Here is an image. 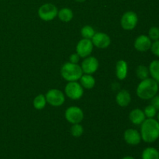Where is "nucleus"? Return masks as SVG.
<instances>
[{"label":"nucleus","instance_id":"f257e3e1","mask_svg":"<svg viewBox=\"0 0 159 159\" xmlns=\"http://www.w3.org/2000/svg\"><path fill=\"white\" fill-rule=\"evenodd\" d=\"M141 136L145 143H154L159 138V122L155 118H146L141 124Z\"/></svg>","mask_w":159,"mask_h":159},{"label":"nucleus","instance_id":"f03ea898","mask_svg":"<svg viewBox=\"0 0 159 159\" xmlns=\"http://www.w3.org/2000/svg\"><path fill=\"white\" fill-rule=\"evenodd\" d=\"M159 89L158 82L154 80L152 78L141 80L137 87V96L144 100L152 99L155 96H156Z\"/></svg>","mask_w":159,"mask_h":159},{"label":"nucleus","instance_id":"7ed1b4c3","mask_svg":"<svg viewBox=\"0 0 159 159\" xmlns=\"http://www.w3.org/2000/svg\"><path fill=\"white\" fill-rule=\"evenodd\" d=\"M61 75L68 82H76L83 75L82 68L78 64L67 62L61 68Z\"/></svg>","mask_w":159,"mask_h":159},{"label":"nucleus","instance_id":"20e7f679","mask_svg":"<svg viewBox=\"0 0 159 159\" xmlns=\"http://www.w3.org/2000/svg\"><path fill=\"white\" fill-rule=\"evenodd\" d=\"M57 6L52 3H45L38 9V16L43 21H51L57 16Z\"/></svg>","mask_w":159,"mask_h":159},{"label":"nucleus","instance_id":"39448f33","mask_svg":"<svg viewBox=\"0 0 159 159\" xmlns=\"http://www.w3.org/2000/svg\"><path fill=\"white\" fill-rule=\"evenodd\" d=\"M65 93L69 99L78 100L82 97L84 94V89L80 83L76 82H68L65 88Z\"/></svg>","mask_w":159,"mask_h":159},{"label":"nucleus","instance_id":"423d86ee","mask_svg":"<svg viewBox=\"0 0 159 159\" xmlns=\"http://www.w3.org/2000/svg\"><path fill=\"white\" fill-rule=\"evenodd\" d=\"M47 102L54 107H61L64 104L65 101V97L64 93L61 90L57 89H52L47 92L46 95Z\"/></svg>","mask_w":159,"mask_h":159},{"label":"nucleus","instance_id":"0eeeda50","mask_svg":"<svg viewBox=\"0 0 159 159\" xmlns=\"http://www.w3.org/2000/svg\"><path fill=\"white\" fill-rule=\"evenodd\" d=\"M138 23V16L134 11H127L124 12L120 19L121 27L125 30H132L137 26Z\"/></svg>","mask_w":159,"mask_h":159},{"label":"nucleus","instance_id":"6e6552de","mask_svg":"<svg viewBox=\"0 0 159 159\" xmlns=\"http://www.w3.org/2000/svg\"><path fill=\"white\" fill-rule=\"evenodd\" d=\"M65 117L70 124H80L84 119V113L79 107H70L65 111Z\"/></svg>","mask_w":159,"mask_h":159},{"label":"nucleus","instance_id":"1a4fd4ad","mask_svg":"<svg viewBox=\"0 0 159 159\" xmlns=\"http://www.w3.org/2000/svg\"><path fill=\"white\" fill-rule=\"evenodd\" d=\"M93 51V43L91 40L89 39H82L79 40L76 46V53L82 58L89 57Z\"/></svg>","mask_w":159,"mask_h":159},{"label":"nucleus","instance_id":"9d476101","mask_svg":"<svg viewBox=\"0 0 159 159\" xmlns=\"http://www.w3.org/2000/svg\"><path fill=\"white\" fill-rule=\"evenodd\" d=\"M81 68H82V72L85 74L93 75L99 68V61L93 56H89V57H85L84 61L82 62Z\"/></svg>","mask_w":159,"mask_h":159},{"label":"nucleus","instance_id":"9b49d317","mask_svg":"<svg viewBox=\"0 0 159 159\" xmlns=\"http://www.w3.org/2000/svg\"><path fill=\"white\" fill-rule=\"evenodd\" d=\"M91 40L93 43V46L96 47L99 49H106L111 43V39H110V36L102 32L96 33Z\"/></svg>","mask_w":159,"mask_h":159},{"label":"nucleus","instance_id":"f8f14e48","mask_svg":"<svg viewBox=\"0 0 159 159\" xmlns=\"http://www.w3.org/2000/svg\"><path fill=\"white\" fill-rule=\"evenodd\" d=\"M152 40L148 37V36L141 34L138 36L134 40V48L138 51L140 52H146L148 50H150L151 46H152Z\"/></svg>","mask_w":159,"mask_h":159},{"label":"nucleus","instance_id":"ddd939ff","mask_svg":"<svg viewBox=\"0 0 159 159\" xmlns=\"http://www.w3.org/2000/svg\"><path fill=\"white\" fill-rule=\"evenodd\" d=\"M124 138L127 144L132 146L138 145L142 140L140 132L132 128L127 129L124 131Z\"/></svg>","mask_w":159,"mask_h":159},{"label":"nucleus","instance_id":"4468645a","mask_svg":"<svg viewBox=\"0 0 159 159\" xmlns=\"http://www.w3.org/2000/svg\"><path fill=\"white\" fill-rule=\"evenodd\" d=\"M129 119L130 122L134 125H141L146 119L144 111L139 108L134 109L129 113Z\"/></svg>","mask_w":159,"mask_h":159},{"label":"nucleus","instance_id":"2eb2a0df","mask_svg":"<svg viewBox=\"0 0 159 159\" xmlns=\"http://www.w3.org/2000/svg\"><path fill=\"white\" fill-rule=\"evenodd\" d=\"M116 102L120 107H126L131 102V96L127 90L123 89L116 94Z\"/></svg>","mask_w":159,"mask_h":159},{"label":"nucleus","instance_id":"dca6fc26","mask_svg":"<svg viewBox=\"0 0 159 159\" xmlns=\"http://www.w3.org/2000/svg\"><path fill=\"white\" fill-rule=\"evenodd\" d=\"M128 65L124 60H120L116 65V75L120 80H124L127 76Z\"/></svg>","mask_w":159,"mask_h":159},{"label":"nucleus","instance_id":"f3484780","mask_svg":"<svg viewBox=\"0 0 159 159\" xmlns=\"http://www.w3.org/2000/svg\"><path fill=\"white\" fill-rule=\"evenodd\" d=\"M79 81H80V84L83 87V89H91L96 85V80L93 75H82L79 79Z\"/></svg>","mask_w":159,"mask_h":159},{"label":"nucleus","instance_id":"a211bd4d","mask_svg":"<svg viewBox=\"0 0 159 159\" xmlns=\"http://www.w3.org/2000/svg\"><path fill=\"white\" fill-rule=\"evenodd\" d=\"M73 16H74V14H73L72 10L69 8H62L61 9L58 10V12H57V17L59 20L65 23L71 21L73 19Z\"/></svg>","mask_w":159,"mask_h":159},{"label":"nucleus","instance_id":"6ab92c4d","mask_svg":"<svg viewBox=\"0 0 159 159\" xmlns=\"http://www.w3.org/2000/svg\"><path fill=\"white\" fill-rule=\"evenodd\" d=\"M149 75L151 77L159 83V60H154L148 67Z\"/></svg>","mask_w":159,"mask_h":159},{"label":"nucleus","instance_id":"aec40b11","mask_svg":"<svg viewBox=\"0 0 159 159\" xmlns=\"http://www.w3.org/2000/svg\"><path fill=\"white\" fill-rule=\"evenodd\" d=\"M141 159H159V152L155 148H146L141 154Z\"/></svg>","mask_w":159,"mask_h":159},{"label":"nucleus","instance_id":"412c9836","mask_svg":"<svg viewBox=\"0 0 159 159\" xmlns=\"http://www.w3.org/2000/svg\"><path fill=\"white\" fill-rule=\"evenodd\" d=\"M46 97L43 94H40L38 96H37L34 98V101H33V106H34V107L36 110H43L45 107V106H46Z\"/></svg>","mask_w":159,"mask_h":159},{"label":"nucleus","instance_id":"4be33fe9","mask_svg":"<svg viewBox=\"0 0 159 159\" xmlns=\"http://www.w3.org/2000/svg\"><path fill=\"white\" fill-rule=\"evenodd\" d=\"M136 75L137 77L140 79V80H144V79H147L149 77V70L147 66L144 65H140L137 67L136 68Z\"/></svg>","mask_w":159,"mask_h":159},{"label":"nucleus","instance_id":"5701e85b","mask_svg":"<svg viewBox=\"0 0 159 159\" xmlns=\"http://www.w3.org/2000/svg\"><path fill=\"white\" fill-rule=\"evenodd\" d=\"M95 34H96V32H95V30L93 29V26H89V25L84 26L81 30V34L84 39L92 40Z\"/></svg>","mask_w":159,"mask_h":159},{"label":"nucleus","instance_id":"b1692460","mask_svg":"<svg viewBox=\"0 0 159 159\" xmlns=\"http://www.w3.org/2000/svg\"><path fill=\"white\" fill-rule=\"evenodd\" d=\"M84 133V128L80 124H72L71 127V134L75 138H79Z\"/></svg>","mask_w":159,"mask_h":159},{"label":"nucleus","instance_id":"393cba45","mask_svg":"<svg viewBox=\"0 0 159 159\" xmlns=\"http://www.w3.org/2000/svg\"><path fill=\"white\" fill-rule=\"evenodd\" d=\"M143 111H144L146 118H155L156 116V115L158 114V113H157L158 110L152 104L147 106Z\"/></svg>","mask_w":159,"mask_h":159},{"label":"nucleus","instance_id":"a878e982","mask_svg":"<svg viewBox=\"0 0 159 159\" xmlns=\"http://www.w3.org/2000/svg\"><path fill=\"white\" fill-rule=\"evenodd\" d=\"M148 36L153 41L159 40V28L157 27V26H152V27H151L149 29L148 35Z\"/></svg>","mask_w":159,"mask_h":159},{"label":"nucleus","instance_id":"bb28decb","mask_svg":"<svg viewBox=\"0 0 159 159\" xmlns=\"http://www.w3.org/2000/svg\"><path fill=\"white\" fill-rule=\"evenodd\" d=\"M150 50L154 55L159 57V40L152 42Z\"/></svg>","mask_w":159,"mask_h":159},{"label":"nucleus","instance_id":"cd10ccee","mask_svg":"<svg viewBox=\"0 0 159 159\" xmlns=\"http://www.w3.org/2000/svg\"><path fill=\"white\" fill-rule=\"evenodd\" d=\"M151 104L159 111V95H156L151 99Z\"/></svg>","mask_w":159,"mask_h":159},{"label":"nucleus","instance_id":"c85d7f7f","mask_svg":"<svg viewBox=\"0 0 159 159\" xmlns=\"http://www.w3.org/2000/svg\"><path fill=\"white\" fill-rule=\"evenodd\" d=\"M79 59H80V57L79 56V54L77 53H74V54H71L69 57V61L70 62L74 64H78L79 61Z\"/></svg>","mask_w":159,"mask_h":159},{"label":"nucleus","instance_id":"c756f323","mask_svg":"<svg viewBox=\"0 0 159 159\" xmlns=\"http://www.w3.org/2000/svg\"><path fill=\"white\" fill-rule=\"evenodd\" d=\"M122 159H136V158H134V157H132V156H125V157H124Z\"/></svg>","mask_w":159,"mask_h":159},{"label":"nucleus","instance_id":"7c9ffc66","mask_svg":"<svg viewBox=\"0 0 159 159\" xmlns=\"http://www.w3.org/2000/svg\"><path fill=\"white\" fill-rule=\"evenodd\" d=\"M76 2H85L86 0H75Z\"/></svg>","mask_w":159,"mask_h":159},{"label":"nucleus","instance_id":"2f4dec72","mask_svg":"<svg viewBox=\"0 0 159 159\" xmlns=\"http://www.w3.org/2000/svg\"><path fill=\"white\" fill-rule=\"evenodd\" d=\"M157 120H158V121L159 122V112L158 113V114H157Z\"/></svg>","mask_w":159,"mask_h":159}]
</instances>
